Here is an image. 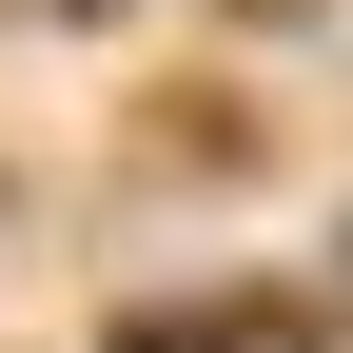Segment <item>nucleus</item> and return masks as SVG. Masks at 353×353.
Instances as JSON below:
<instances>
[{"mask_svg":"<svg viewBox=\"0 0 353 353\" xmlns=\"http://www.w3.org/2000/svg\"><path fill=\"white\" fill-rule=\"evenodd\" d=\"M59 20H118V0H59Z\"/></svg>","mask_w":353,"mask_h":353,"instance_id":"nucleus-2","label":"nucleus"},{"mask_svg":"<svg viewBox=\"0 0 353 353\" xmlns=\"http://www.w3.org/2000/svg\"><path fill=\"white\" fill-rule=\"evenodd\" d=\"M294 334H314V294L236 275V294H157V314H118L99 353H294Z\"/></svg>","mask_w":353,"mask_h":353,"instance_id":"nucleus-1","label":"nucleus"}]
</instances>
